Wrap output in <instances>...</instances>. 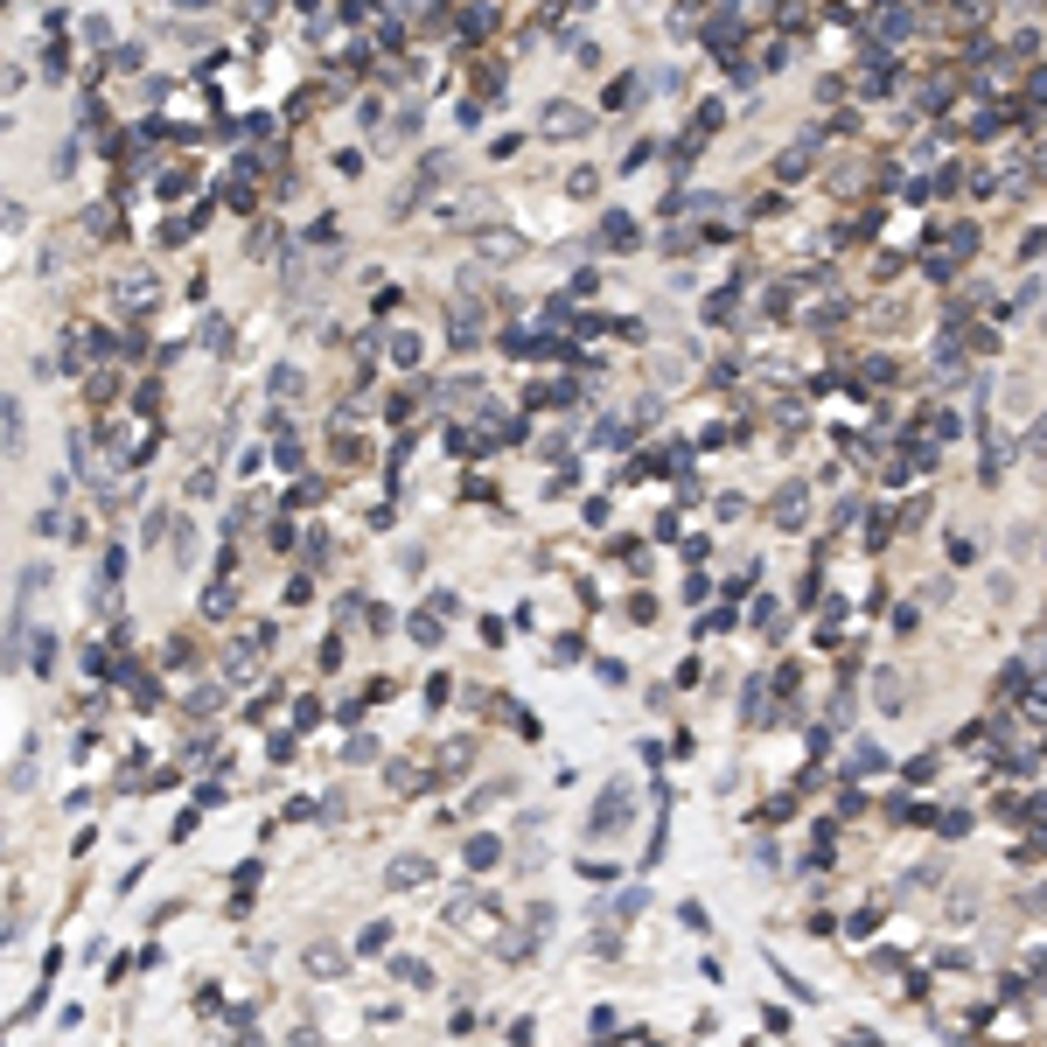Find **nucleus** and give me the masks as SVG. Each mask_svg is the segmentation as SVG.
I'll use <instances>...</instances> for the list:
<instances>
[{
    "mask_svg": "<svg viewBox=\"0 0 1047 1047\" xmlns=\"http://www.w3.org/2000/svg\"><path fill=\"white\" fill-rule=\"evenodd\" d=\"M622 810H628V789H607V796H601V810H594V838H615V831L628 824Z\"/></svg>",
    "mask_w": 1047,
    "mask_h": 1047,
    "instance_id": "f257e3e1",
    "label": "nucleus"
},
{
    "mask_svg": "<svg viewBox=\"0 0 1047 1047\" xmlns=\"http://www.w3.org/2000/svg\"><path fill=\"white\" fill-rule=\"evenodd\" d=\"M873 692H880V713H901V678H894V671L873 678Z\"/></svg>",
    "mask_w": 1047,
    "mask_h": 1047,
    "instance_id": "f03ea898",
    "label": "nucleus"
},
{
    "mask_svg": "<svg viewBox=\"0 0 1047 1047\" xmlns=\"http://www.w3.org/2000/svg\"><path fill=\"white\" fill-rule=\"evenodd\" d=\"M412 880H426V860H398L391 866V887H412Z\"/></svg>",
    "mask_w": 1047,
    "mask_h": 1047,
    "instance_id": "7ed1b4c3",
    "label": "nucleus"
}]
</instances>
